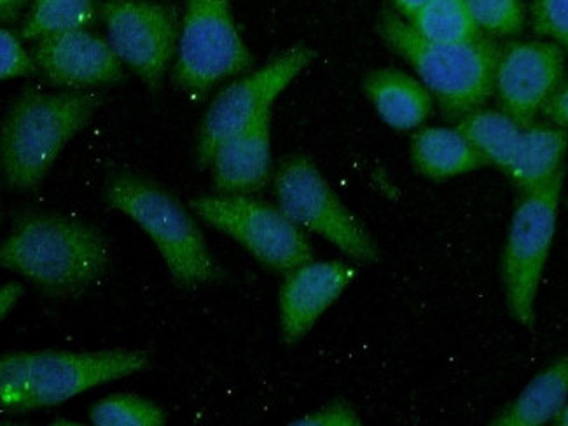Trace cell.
<instances>
[{
    "label": "cell",
    "instance_id": "12",
    "mask_svg": "<svg viewBox=\"0 0 568 426\" xmlns=\"http://www.w3.org/2000/svg\"><path fill=\"white\" fill-rule=\"evenodd\" d=\"M565 82V54L560 45L544 41H516L500 51L495 91L500 109L530 126L536 115Z\"/></svg>",
    "mask_w": 568,
    "mask_h": 426
},
{
    "label": "cell",
    "instance_id": "5",
    "mask_svg": "<svg viewBox=\"0 0 568 426\" xmlns=\"http://www.w3.org/2000/svg\"><path fill=\"white\" fill-rule=\"evenodd\" d=\"M565 170L551 181L521 193L503 252L507 310L524 327L536 322V301L544 267L555 242Z\"/></svg>",
    "mask_w": 568,
    "mask_h": 426
},
{
    "label": "cell",
    "instance_id": "19",
    "mask_svg": "<svg viewBox=\"0 0 568 426\" xmlns=\"http://www.w3.org/2000/svg\"><path fill=\"white\" fill-rule=\"evenodd\" d=\"M568 400V357L540 371L521 394L495 416V426H542L555 423Z\"/></svg>",
    "mask_w": 568,
    "mask_h": 426
},
{
    "label": "cell",
    "instance_id": "33",
    "mask_svg": "<svg viewBox=\"0 0 568 426\" xmlns=\"http://www.w3.org/2000/svg\"><path fill=\"white\" fill-rule=\"evenodd\" d=\"M556 425L568 426V400L565 404L564 410H561L560 416L556 418Z\"/></svg>",
    "mask_w": 568,
    "mask_h": 426
},
{
    "label": "cell",
    "instance_id": "20",
    "mask_svg": "<svg viewBox=\"0 0 568 426\" xmlns=\"http://www.w3.org/2000/svg\"><path fill=\"white\" fill-rule=\"evenodd\" d=\"M457 130L481 154L486 164L507 173L524 126L503 109L494 111L479 106L476 111L462 115Z\"/></svg>",
    "mask_w": 568,
    "mask_h": 426
},
{
    "label": "cell",
    "instance_id": "9",
    "mask_svg": "<svg viewBox=\"0 0 568 426\" xmlns=\"http://www.w3.org/2000/svg\"><path fill=\"white\" fill-rule=\"evenodd\" d=\"M317 51L308 45H293L276 54L266 65L247 78L233 82L215 97L206 109L196 139V160L209 169L219 148L254 123L297 75L312 65Z\"/></svg>",
    "mask_w": 568,
    "mask_h": 426
},
{
    "label": "cell",
    "instance_id": "13",
    "mask_svg": "<svg viewBox=\"0 0 568 426\" xmlns=\"http://www.w3.org/2000/svg\"><path fill=\"white\" fill-rule=\"evenodd\" d=\"M32 57L48 81L67 90L81 91L124 79L123 62L111 42L88 30L42 39Z\"/></svg>",
    "mask_w": 568,
    "mask_h": 426
},
{
    "label": "cell",
    "instance_id": "7",
    "mask_svg": "<svg viewBox=\"0 0 568 426\" xmlns=\"http://www.w3.org/2000/svg\"><path fill=\"white\" fill-rule=\"evenodd\" d=\"M276 205L294 224L333 243L357 263H378L379 248L363 222L334 193L305 154L285 158L273 179Z\"/></svg>",
    "mask_w": 568,
    "mask_h": 426
},
{
    "label": "cell",
    "instance_id": "17",
    "mask_svg": "<svg viewBox=\"0 0 568 426\" xmlns=\"http://www.w3.org/2000/svg\"><path fill=\"white\" fill-rule=\"evenodd\" d=\"M567 149V130L552 123H531L524 128L519 136L515 158L506 175L521 193L540 187L564 172Z\"/></svg>",
    "mask_w": 568,
    "mask_h": 426
},
{
    "label": "cell",
    "instance_id": "15",
    "mask_svg": "<svg viewBox=\"0 0 568 426\" xmlns=\"http://www.w3.org/2000/svg\"><path fill=\"white\" fill-rule=\"evenodd\" d=\"M212 179L219 194H251L272 179V111L224 142L212 160Z\"/></svg>",
    "mask_w": 568,
    "mask_h": 426
},
{
    "label": "cell",
    "instance_id": "31",
    "mask_svg": "<svg viewBox=\"0 0 568 426\" xmlns=\"http://www.w3.org/2000/svg\"><path fill=\"white\" fill-rule=\"evenodd\" d=\"M27 2L29 0H0V20H17L18 14H20L21 9H23Z\"/></svg>",
    "mask_w": 568,
    "mask_h": 426
},
{
    "label": "cell",
    "instance_id": "27",
    "mask_svg": "<svg viewBox=\"0 0 568 426\" xmlns=\"http://www.w3.org/2000/svg\"><path fill=\"white\" fill-rule=\"evenodd\" d=\"M39 67L27 53L20 39L11 30H0V78L8 79L27 78L38 72Z\"/></svg>",
    "mask_w": 568,
    "mask_h": 426
},
{
    "label": "cell",
    "instance_id": "11",
    "mask_svg": "<svg viewBox=\"0 0 568 426\" xmlns=\"http://www.w3.org/2000/svg\"><path fill=\"white\" fill-rule=\"evenodd\" d=\"M108 38L121 62L149 88L160 87L170 62L178 57V13L154 0H108L100 6Z\"/></svg>",
    "mask_w": 568,
    "mask_h": 426
},
{
    "label": "cell",
    "instance_id": "8",
    "mask_svg": "<svg viewBox=\"0 0 568 426\" xmlns=\"http://www.w3.org/2000/svg\"><path fill=\"white\" fill-rule=\"evenodd\" d=\"M252 67V54L236 29L230 0H185L179 38L175 87L205 93L223 79Z\"/></svg>",
    "mask_w": 568,
    "mask_h": 426
},
{
    "label": "cell",
    "instance_id": "10",
    "mask_svg": "<svg viewBox=\"0 0 568 426\" xmlns=\"http://www.w3.org/2000/svg\"><path fill=\"white\" fill-rule=\"evenodd\" d=\"M30 395L26 410L57 407L88 389L133 376L151 367L144 349L102 352H29Z\"/></svg>",
    "mask_w": 568,
    "mask_h": 426
},
{
    "label": "cell",
    "instance_id": "4",
    "mask_svg": "<svg viewBox=\"0 0 568 426\" xmlns=\"http://www.w3.org/2000/svg\"><path fill=\"white\" fill-rule=\"evenodd\" d=\"M103 201L123 213L153 240L173 282L184 288L224 278L202 227L190 210L158 182L133 173H118L103 189Z\"/></svg>",
    "mask_w": 568,
    "mask_h": 426
},
{
    "label": "cell",
    "instance_id": "21",
    "mask_svg": "<svg viewBox=\"0 0 568 426\" xmlns=\"http://www.w3.org/2000/svg\"><path fill=\"white\" fill-rule=\"evenodd\" d=\"M408 21L422 38L433 42H469L483 36L466 0H430Z\"/></svg>",
    "mask_w": 568,
    "mask_h": 426
},
{
    "label": "cell",
    "instance_id": "34",
    "mask_svg": "<svg viewBox=\"0 0 568 426\" xmlns=\"http://www.w3.org/2000/svg\"><path fill=\"white\" fill-rule=\"evenodd\" d=\"M567 206H568V200H567Z\"/></svg>",
    "mask_w": 568,
    "mask_h": 426
},
{
    "label": "cell",
    "instance_id": "6",
    "mask_svg": "<svg viewBox=\"0 0 568 426\" xmlns=\"http://www.w3.org/2000/svg\"><path fill=\"white\" fill-rule=\"evenodd\" d=\"M206 226L214 227L245 248L268 270L287 275L313 261L305 231L278 205L245 194H200L190 201Z\"/></svg>",
    "mask_w": 568,
    "mask_h": 426
},
{
    "label": "cell",
    "instance_id": "18",
    "mask_svg": "<svg viewBox=\"0 0 568 426\" xmlns=\"http://www.w3.org/2000/svg\"><path fill=\"white\" fill-rule=\"evenodd\" d=\"M412 161L416 172L430 181H446L486 166L481 154L457 128L430 126L415 133Z\"/></svg>",
    "mask_w": 568,
    "mask_h": 426
},
{
    "label": "cell",
    "instance_id": "1",
    "mask_svg": "<svg viewBox=\"0 0 568 426\" xmlns=\"http://www.w3.org/2000/svg\"><path fill=\"white\" fill-rule=\"evenodd\" d=\"M111 245L99 227L58 213H26L0 246V264L51 297H74L111 266Z\"/></svg>",
    "mask_w": 568,
    "mask_h": 426
},
{
    "label": "cell",
    "instance_id": "16",
    "mask_svg": "<svg viewBox=\"0 0 568 426\" xmlns=\"http://www.w3.org/2000/svg\"><path fill=\"white\" fill-rule=\"evenodd\" d=\"M363 90L379 118L399 132L422 126L433 112L434 97L424 82L399 69L373 70Z\"/></svg>",
    "mask_w": 568,
    "mask_h": 426
},
{
    "label": "cell",
    "instance_id": "3",
    "mask_svg": "<svg viewBox=\"0 0 568 426\" xmlns=\"http://www.w3.org/2000/svg\"><path fill=\"white\" fill-rule=\"evenodd\" d=\"M100 105L99 94L87 91L20 94L0 128V170L6 187L27 191L41 184Z\"/></svg>",
    "mask_w": 568,
    "mask_h": 426
},
{
    "label": "cell",
    "instance_id": "30",
    "mask_svg": "<svg viewBox=\"0 0 568 426\" xmlns=\"http://www.w3.org/2000/svg\"><path fill=\"white\" fill-rule=\"evenodd\" d=\"M23 294H26V287L20 282L6 283L0 291V318L4 320L9 313L13 312Z\"/></svg>",
    "mask_w": 568,
    "mask_h": 426
},
{
    "label": "cell",
    "instance_id": "25",
    "mask_svg": "<svg viewBox=\"0 0 568 426\" xmlns=\"http://www.w3.org/2000/svg\"><path fill=\"white\" fill-rule=\"evenodd\" d=\"M29 395V352L8 353L0 358V402L9 413H26Z\"/></svg>",
    "mask_w": 568,
    "mask_h": 426
},
{
    "label": "cell",
    "instance_id": "23",
    "mask_svg": "<svg viewBox=\"0 0 568 426\" xmlns=\"http://www.w3.org/2000/svg\"><path fill=\"white\" fill-rule=\"evenodd\" d=\"M90 419L99 426H163L165 410L148 398L133 394H115L95 402Z\"/></svg>",
    "mask_w": 568,
    "mask_h": 426
},
{
    "label": "cell",
    "instance_id": "29",
    "mask_svg": "<svg viewBox=\"0 0 568 426\" xmlns=\"http://www.w3.org/2000/svg\"><path fill=\"white\" fill-rule=\"evenodd\" d=\"M542 115L549 123L564 128L568 132V82H564V87L546 103Z\"/></svg>",
    "mask_w": 568,
    "mask_h": 426
},
{
    "label": "cell",
    "instance_id": "28",
    "mask_svg": "<svg viewBox=\"0 0 568 426\" xmlns=\"http://www.w3.org/2000/svg\"><path fill=\"white\" fill-rule=\"evenodd\" d=\"M357 410L345 400H334L321 407L315 413L306 414L303 418L293 422V425L313 426H358L361 425Z\"/></svg>",
    "mask_w": 568,
    "mask_h": 426
},
{
    "label": "cell",
    "instance_id": "2",
    "mask_svg": "<svg viewBox=\"0 0 568 426\" xmlns=\"http://www.w3.org/2000/svg\"><path fill=\"white\" fill-rule=\"evenodd\" d=\"M378 33L394 53L415 69L449 120H460L476 111L494 94L503 51L494 39L481 36L469 42L427 41L409 21L392 11L379 17Z\"/></svg>",
    "mask_w": 568,
    "mask_h": 426
},
{
    "label": "cell",
    "instance_id": "22",
    "mask_svg": "<svg viewBox=\"0 0 568 426\" xmlns=\"http://www.w3.org/2000/svg\"><path fill=\"white\" fill-rule=\"evenodd\" d=\"M93 18V0H36L21 29V39L42 41L58 33L87 30Z\"/></svg>",
    "mask_w": 568,
    "mask_h": 426
},
{
    "label": "cell",
    "instance_id": "14",
    "mask_svg": "<svg viewBox=\"0 0 568 426\" xmlns=\"http://www.w3.org/2000/svg\"><path fill=\"white\" fill-rule=\"evenodd\" d=\"M357 270L343 261H310L285 275L281 297V333L294 346L351 285Z\"/></svg>",
    "mask_w": 568,
    "mask_h": 426
},
{
    "label": "cell",
    "instance_id": "26",
    "mask_svg": "<svg viewBox=\"0 0 568 426\" xmlns=\"http://www.w3.org/2000/svg\"><path fill=\"white\" fill-rule=\"evenodd\" d=\"M531 29L568 51V0H534Z\"/></svg>",
    "mask_w": 568,
    "mask_h": 426
},
{
    "label": "cell",
    "instance_id": "24",
    "mask_svg": "<svg viewBox=\"0 0 568 426\" xmlns=\"http://www.w3.org/2000/svg\"><path fill=\"white\" fill-rule=\"evenodd\" d=\"M470 18L490 36H516L525 26V9L521 0H466Z\"/></svg>",
    "mask_w": 568,
    "mask_h": 426
},
{
    "label": "cell",
    "instance_id": "32",
    "mask_svg": "<svg viewBox=\"0 0 568 426\" xmlns=\"http://www.w3.org/2000/svg\"><path fill=\"white\" fill-rule=\"evenodd\" d=\"M392 2L396 6L397 11L409 20L418 9L424 8L430 0H392Z\"/></svg>",
    "mask_w": 568,
    "mask_h": 426
}]
</instances>
